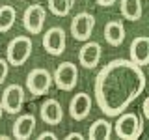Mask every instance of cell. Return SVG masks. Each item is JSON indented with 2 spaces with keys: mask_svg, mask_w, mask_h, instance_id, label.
<instances>
[{
  "mask_svg": "<svg viewBox=\"0 0 149 140\" xmlns=\"http://www.w3.org/2000/svg\"><path fill=\"white\" fill-rule=\"evenodd\" d=\"M146 90V73L132 60L118 58L106 64L95 78V101L108 118L125 112Z\"/></svg>",
  "mask_w": 149,
  "mask_h": 140,
  "instance_id": "cell-1",
  "label": "cell"
},
{
  "mask_svg": "<svg viewBox=\"0 0 149 140\" xmlns=\"http://www.w3.org/2000/svg\"><path fill=\"white\" fill-rule=\"evenodd\" d=\"M118 121L112 127L116 134L123 140H136L142 136L143 133V121L136 112H121L119 116H116Z\"/></svg>",
  "mask_w": 149,
  "mask_h": 140,
  "instance_id": "cell-2",
  "label": "cell"
},
{
  "mask_svg": "<svg viewBox=\"0 0 149 140\" xmlns=\"http://www.w3.org/2000/svg\"><path fill=\"white\" fill-rule=\"evenodd\" d=\"M32 39L28 36H15L6 47V60L9 65H15V67H21V65L26 64V60L30 58L32 54Z\"/></svg>",
  "mask_w": 149,
  "mask_h": 140,
  "instance_id": "cell-3",
  "label": "cell"
},
{
  "mask_svg": "<svg viewBox=\"0 0 149 140\" xmlns=\"http://www.w3.org/2000/svg\"><path fill=\"white\" fill-rule=\"evenodd\" d=\"M52 82L56 84L58 90H63V92L74 90V86L78 82V67L73 62L60 64L52 73Z\"/></svg>",
  "mask_w": 149,
  "mask_h": 140,
  "instance_id": "cell-4",
  "label": "cell"
},
{
  "mask_svg": "<svg viewBox=\"0 0 149 140\" xmlns=\"http://www.w3.org/2000/svg\"><path fill=\"white\" fill-rule=\"evenodd\" d=\"M52 86V75L45 67H36L26 77V88L32 95H45Z\"/></svg>",
  "mask_w": 149,
  "mask_h": 140,
  "instance_id": "cell-5",
  "label": "cell"
},
{
  "mask_svg": "<svg viewBox=\"0 0 149 140\" xmlns=\"http://www.w3.org/2000/svg\"><path fill=\"white\" fill-rule=\"evenodd\" d=\"M24 97H26V93H24L22 86H19V84L6 86V90L2 93V99H0L4 112H8V114H19L22 105H24Z\"/></svg>",
  "mask_w": 149,
  "mask_h": 140,
  "instance_id": "cell-6",
  "label": "cell"
},
{
  "mask_svg": "<svg viewBox=\"0 0 149 140\" xmlns=\"http://www.w3.org/2000/svg\"><path fill=\"white\" fill-rule=\"evenodd\" d=\"M47 21V9L41 4H32L22 13V24L28 34H41Z\"/></svg>",
  "mask_w": 149,
  "mask_h": 140,
  "instance_id": "cell-7",
  "label": "cell"
},
{
  "mask_svg": "<svg viewBox=\"0 0 149 140\" xmlns=\"http://www.w3.org/2000/svg\"><path fill=\"white\" fill-rule=\"evenodd\" d=\"M95 28V17L88 11H80L71 21V36L77 41H88Z\"/></svg>",
  "mask_w": 149,
  "mask_h": 140,
  "instance_id": "cell-8",
  "label": "cell"
},
{
  "mask_svg": "<svg viewBox=\"0 0 149 140\" xmlns=\"http://www.w3.org/2000/svg\"><path fill=\"white\" fill-rule=\"evenodd\" d=\"M43 49L50 56H60L65 50V32L60 26H52L43 36Z\"/></svg>",
  "mask_w": 149,
  "mask_h": 140,
  "instance_id": "cell-9",
  "label": "cell"
},
{
  "mask_svg": "<svg viewBox=\"0 0 149 140\" xmlns=\"http://www.w3.org/2000/svg\"><path fill=\"white\" fill-rule=\"evenodd\" d=\"M91 112V97L90 93L80 92V93H74V97L69 101V116L77 121H82L90 116Z\"/></svg>",
  "mask_w": 149,
  "mask_h": 140,
  "instance_id": "cell-10",
  "label": "cell"
},
{
  "mask_svg": "<svg viewBox=\"0 0 149 140\" xmlns=\"http://www.w3.org/2000/svg\"><path fill=\"white\" fill-rule=\"evenodd\" d=\"M101 54L102 49L97 41H84V45L78 50V62H80L86 69H93L97 67V64L101 62Z\"/></svg>",
  "mask_w": 149,
  "mask_h": 140,
  "instance_id": "cell-11",
  "label": "cell"
},
{
  "mask_svg": "<svg viewBox=\"0 0 149 140\" xmlns=\"http://www.w3.org/2000/svg\"><path fill=\"white\" fill-rule=\"evenodd\" d=\"M129 60H132L140 67L149 64V37L147 36L134 37V41L130 43V58Z\"/></svg>",
  "mask_w": 149,
  "mask_h": 140,
  "instance_id": "cell-12",
  "label": "cell"
},
{
  "mask_svg": "<svg viewBox=\"0 0 149 140\" xmlns=\"http://www.w3.org/2000/svg\"><path fill=\"white\" fill-rule=\"evenodd\" d=\"M39 116L45 123L49 125H58L63 120V110L56 99H45V103L39 106Z\"/></svg>",
  "mask_w": 149,
  "mask_h": 140,
  "instance_id": "cell-13",
  "label": "cell"
},
{
  "mask_svg": "<svg viewBox=\"0 0 149 140\" xmlns=\"http://www.w3.org/2000/svg\"><path fill=\"white\" fill-rule=\"evenodd\" d=\"M36 131V118L32 114H21L13 123V136L19 140H26Z\"/></svg>",
  "mask_w": 149,
  "mask_h": 140,
  "instance_id": "cell-14",
  "label": "cell"
},
{
  "mask_svg": "<svg viewBox=\"0 0 149 140\" xmlns=\"http://www.w3.org/2000/svg\"><path fill=\"white\" fill-rule=\"evenodd\" d=\"M104 39L106 43L112 47H119L125 41V26L119 19H114V21H108L104 26Z\"/></svg>",
  "mask_w": 149,
  "mask_h": 140,
  "instance_id": "cell-15",
  "label": "cell"
},
{
  "mask_svg": "<svg viewBox=\"0 0 149 140\" xmlns=\"http://www.w3.org/2000/svg\"><path fill=\"white\" fill-rule=\"evenodd\" d=\"M119 11H121V15H123V19H127V21H132V22L140 21V17H142V13H143L142 0H121Z\"/></svg>",
  "mask_w": 149,
  "mask_h": 140,
  "instance_id": "cell-16",
  "label": "cell"
},
{
  "mask_svg": "<svg viewBox=\"0 0 149 140\" xmlns=\"http://www.w3.org/2000/svg\"><path fill=\"white\" fill-rule=\"evenodd\" d=\"M88 136L91 140H108L112 136V123L108 120H95L90 127V133Z\"/></svg>",
  "mask_w": 149,
  "mask_h": 140,
  "instance_id": "cell-17",
  "label": "cell"
},
{
  "mask_svg": "<svg viewBox=\"0 0 149 140\" xmlns=\"http://www.w3.org/2000/svg\"><path fill=\"white\" fill-rule=\"evenodd\" d=\"M15 19H17V11L13 6H9V4L0 6V34L11 30L13 24H15Z\"/></svg>",
  "mask_w": 149,
  "mask_h": 140,
  "instance_id": "cell-18",
  "label": "cell"
},
{
  "mask_svg": "<svg viewBox=\"0 0 149 140\" xmlns=\"http://www.w3.org/2000/svg\"><path fill=\"white\" fill-rule=\"evenodd\" d=\"M74 6V0H49V9L56 17H67Z\"/></svg>",
  "mask_w": 149,
  "mask_h": 140,
  "instance_id": "cell-19",
  "label": "cell"
},
{
  "mask_svg": "<svg viewBox=\"0 0 149 140\" xmlns=\"http://www.w3.org/2000/svg\"><path fill=\"white\" fill-rule=\"evenodd\" d=\"M8 73H9V64H8V60H6V58H0V84H4V80H6V77H8Z\"/></svg>",
  "mask_w": 149,
  "mask_h": 140,
  "instance_id": "cell-20",
  "label": "cell"
},
{
  "mask_svg": "<svg viewBox=\"0 0 149 140\" xmlns=\"http://www.w3.org/2000/svg\"><path fill=\"white\" fill-rule=\"evenodd\" d=\"M39 140H45V138H56V133H52V131H43V133L37 136Z\"/></svg>",
  "mask_w": 149,
  "mask_h": 140,
  "instance_id": "cell-21",
  "label": "cell"
},
{
  "mask_svg": "<svg viewBox=\"0 0 149 140\" xmlns=\"http://www.w3.org/2000/svg\"><path fill=\"white\" fill-rule=\"evenodd\" d=\"M142 112H143V118H149V99H143V105H142Z\"/></svg>",
  "mask_w": 149,
  "mask_h": 140,
  "instance_id": "cell-22",
  "label": "cell"
},
{
  "mask_svg": "<svg viewBox=\"0 0 149 140\" xmlns=\"http://www.w3.org/2000/svg\"><path fill=\"white\" fill-rule=\"evenodd\" d=\"M99 6H102V8H108V6H112V4H116V0H95Z\"/></svg>",
  "mask_w": 149,
  "mask_h": 140,
  "instance_id": "cell-23",
  "label": "cell"
},
{
  "mask_svg": "<svg viewBox=\"0 0 149 140\" xmlns=\"http://www.w3.org/2000/svg\"><path fill=\"white\" fill-rule=\"evenodd\" d=\"M65 138H67V140H82L84 136H82L80 133H69V134H67Z\"/></svg>",
  "mask_w": 149,
  "mask_h": 140,
  "instance_id": "cell-24",
  "label": "cell"
},
{
  "mask_svg": "<svg viewBox=\"0 0 149 140\" xmlns=\"http://www.w3.org/2000/svg\"><path fill=\"white\" fill-rule=\"evenodd\" d=\"M2 116H4V108H2V103H0V120H2Z\"/></svg>",
  "mask_w": 149,
  "mask_h": 140,
  "instance_id": "cell-25",
  "label": "cell"
}]
</instances>
